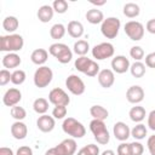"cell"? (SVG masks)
<instances>
[{"instance_id":"obj_9","label":"cell","mask_w":155,"mask_h":155,"mask_svg":"<svg viewBox=\"0 0 155 155\" xmlns=\"http://www.w3.org/2000/svg\"><path fill=\"white\" fill-rule=\"evenodd\" d=\"M65 86L68 91L74 96H81L86 90V86L82 79L75 74H71L65 79Z\"/></svg>"},{"instance_id":"obj_1","label":"cell","mask_w":155,"mask_h":155,"mask_svg":"<svg viewBox=\"0 0 155 155\" xmlns=\"http://www.w3.org/2000/svg\"><path fill=\"white\" fill-rule=\"evenodd\" d=\"M23 45L24 40L19 34H8L0 36V51L2 52L16 53L17 51H21L23 48Z\"/></svg>"},{"instance_id":"obj_10","label":"cell","mask_w":155,"mask_h":155,"mask_svg":"<svg viewBox=\"0 0 155 155\" xmlns=\"http://www.w3.org/2000/svg\"><path fill=\"white\" fill-rule=\"evenodd\" d=\"M48 102L52 103L54 107L56 105H64V107H67L70 103V98H69L68 93L64 90H62L59 87H56V88L50 91V93H48Z\"/></svg>"},{"instance_id":"obj_24","label":"cell","mask_w":155,"mask_h":155,"mask_svg":"<svg viewBox=\"0 0 155 155\" xmlns=\"http://www.w3.org/2000/svg\"><path fill=\"white\" fill-rule=\"evenodd\" d=\"M145 115H147L145 109H144L143 107H140V105L132 107V108L130 109V113H128L130 119H131L133 122H138V124H140V122L145 119Z\"/></svg>"},{"instance_id":"obj_44","label":"cell","mask_w":155,"mask_h":155,"mask_svg":"<svg viewBox=\"0 0 155 155\" xmlns=\"http://www.w3.org/2000/svg\"><path fill=\"white\" fill-rule=\"evenodd\" d=\"M145 65L149 68H155V52H150L145 56Z\"/></svg>"},{"instance_id":"obj_16","label":"cell","mask_w":155,"mask_h":155,"mask_svg":"<svg viewBox=\"0 0 155 155\" xmlns=\"http://www.w3.org/2000/svg\"><path fill=\"white\" fill-rule=\"evenodd\" d=\"M97 78H98L99 85L103 88H109L115 82V74H114V71L111 69H102L98 73Z\"/></svg>"},{"instance_id":"obj_37","label":"cell","mask_w":155,"mask_h":155,"mask_svg":"<svg viewBox=\"0 0 155 155\" xmlns=\"http://www.w3.org/2000/svg\"><path fill=\"white\" fill-rule=\"evenodd\" d=\"M130 56L134 59V62H140L144 58V50L140 46H132L130 50Z\"/></svg>"},{"instance_id":"obj_31","label":"cell","mask_w":155,"mask_h":155,"mask_svg":"<svg viewBox=\"0 0 155 155\" xmlns=\"http://www.w3.org/2000/svg\"><path fill=\"white\" fill-rule=\"evenodd\" d=\"M88 50H90V44L86 40H78L74 44V46H73L74 53H76L79 57L86 56V53L88 52Z\"/></svg>"},{"instance_id":"obj_29","label":"cell","mask_w":155,"mask_h":155,"mask_svg":"<svg viewBox=\"0 0 155 155\" xmlns=\"http://www.w3.org/2000/svg\"><path fill=\"white\" fill-rule=\"evenodd\" d=\"M91 62H92V59H90L88 57H86V56H81V57H78V58L75 59L74 65H75V69H76L78 71L85 74V73L87 71V69H88Z\"/></svg>"},{"instance_id":"obj_3","label":"cell","mask_w":155,"mask_h":155,"mask_svg":"<svg viewBox=\"0 0 155 155\" xmlns=\"http://www.w3.org/2000/svg\"><path fill=\"white\" fill-rule=\"evenodd\" d=\"M48 53L53 56L59 63L67 64L73 58V51L68 47V45L62 42H54L48 47Z\"/></svg>"},{"instance_id":"obj_51","label":"cell","mask_w":155,"mask_h":155,"mask_svg":"<svg viewBox=\"0 0 155 155\" xmlns=\"http://www.w3.org/2000/svg\"><path fill=\"white\" fill-rule=\"evenodd\" d=\"M92 5H96V6H102V5H105V0L103 1H91Z\"/></svg>"},{"instance_id":"obj_49","label":"cell","mask_w":155,"mask_h":155,"mask_svg":"<svg viewBox=\"0 0 155 155\" xmlns=\"http://www.w3.org/2000/svg\"><path fill=\"white\" fill-rule=\"evenodd\" d=\"M0 155H16V154H13V150L11 148L1 147L0 148Z\"/></svg>"},{"instance_id":"obj_19","label":"cell","mask_w":155,"mask_h":155,"mask_svg":"<svg viewBox=\"0 0 155 155\" xmlns=\"http://www.w3.org/2000/svg\"><path fill=\"white\" fill-rule=\"evenodd\" d=\"M1 63L5 67V69H13L19 67V64L22 63V59L17 53H7L2 57Z\"/></svg>"},{"instance_id":"obj_33","label":"cell","mask_w":155,"mask_h":155,"mask_svg":"<svg viewBox=\"0 0 155 155\" xmlns=\"http://www.w3.org/2000/svg\"><path fill=\"white\" fill-rule=\"evenodd\" d=\"M147 132H148V130H147L145 125H143V124H137V125L131 130V136H132L136 140H142V139L145 138Z\"/></svg>"},{"instance_id":"obj_5","label":"cell","mask_w":155,"mask_h":155,"mask_svg":"<svg viewBox=\"0 0 155 155\" xmlns=\"http://www.w3.org/2000/svg\"><path fill=\"white\" fill-rule=\"evenodd\" d=\"M121 27V22L117 17H108L101 24V31L107 39H115L119 34Z\"/></svg>"},{"instance_id":"obj_35","label":"cell","mask_w":155,"mask_h":155,"mask_svg":"<svg viewBox=\"0 0 155 155\" xmlns=\"http://www.w3.org/2000/svg\"><path fill=\"white\" fill-rule=\"evenodd\" d=\"M10 113H11V116H12L16 121H22V120H24L25 116H27L25 109H24L23 107H19V105L12 107L11 110H10Z\"/></svg>"},{"instance_id":"obj_38","label":"cell","mask_w":155,"mask_h":155,"mask_svg":"<svg viewBox=\"0 0 155 155\" xmlns=\"http://www.w3.org/2000/svg\"><path fill=\"white\" fill-rule=\"evenodd\" d=\"M52 7H53L54 12L62 15V13H65L67 12L69 5H68V2L65 0H54L53 4H52Z\"/></svg>"},{"instance_id":"obj_52","label":"cell","mask_w":155,"mask_h":155,"mask_svg":"<svg viewBox=\"0 0 155 155\" xmlns=\"http://www.w3.org/2000/svg\"><path fill=\"white\" fill-rule=\"evenodd\" d=\"M101 155H115V153H114V150H110V149H108V150H104Z\"/></svg>"},{"instance_id":"obj_39","label":"cell","mask_w":155,"mask_h":155,"mask_svg":"<svg viewBox=\"0 0 155 155\" xmlns=\"http://www.w3.org/2000/svg\"><path fill=\"white\" fill-rule=\"evenodd\" d=\"M52 116L54 119H58V120L64 119L67 116V107H64V105H56L53 108V110H52Z\"/></svg>"},{"instance_id":"obj_27","label":"cell","mask_w":155,"mask_h":155,"mask_svg":"<svg viewBox=\"0 0 155 155\" xmlns=\"http://www.w3.org/2000/svg\"><path fill=\"white\" fill-rule=\"evenodd\" d=\"M124 15L127 17V18H136L139 16V12H140V8L137 4L134 2H127L124 5V10H122Z\"/></svg>"},{"instance_id":"obj_28","label":"cell","mask_w":155,"mask_h":155,"mask_svg":"<svg viewBox=\"0 0 155 155\" xmlns=\"http://www.w3.org/2000/svg\"><path fill=\"white\" fill-rule=\"evenodd\" d=\"M33 109L35 113L40 114V115H44L46 114V111L48 110V101L40 97V98H36L33 103Z\"/></svg>"},{"instance_id":"obj_8","label":"cell","mask_w":155,"mask_h":155,"mask_svg":"<svg viewBox=\"0 0 155 155\" xmlns=\"http://www.w3.org/2000/svg\"><path fill=\"white\" fill-rule=\"evenodd\" d=\"M114 52H115L114 45L110 42H101L92 48V56L97 61H103L105 58H110L114 56Z\"/></svg>"},{"instance_id":"obj_22","label":"cell","mask_w":155,"mask_h":155,"mask_svg":"<svg viewBox=\"0 0 155 155\" xmlns=\"http://www.w3.org/2000/svg\"><path fill=\"white\" fill-rule=\"evenodd\" d=\"M47 58H48V52H47L45 48H36V50H34V51L31 52V54H30L31 62H33L34 64L39 65V67L44 65V64L46 63Z\"/></svg>"},{"instance_id":"obj_43","label":"cell","mask_w":155,"mask_h":155,"mask_svg":"<svg viewBox=\"0 0 155 155\" xmlns=\"http://www.w3.org/2000/svg\"><path fill=\"white\" fill-rule=\"evenodd\" d=\"M11 74L8 69H1L0 70V85L5 86L11 81Z\"/></svg>"},{"instance_id":"obj_48","label":"cell","mask_w":155,"mask_h":155,"mask_svg":"<svg viewBox=\"0 0 155 155\" xmlns=\"http://www.w3.org/2000/svg\"><path fill=\"white\" fill-rule=\"evenodd\" d=\"M145 29L147 31H149L150 34H155V18H151L145 24Z\"/></svg>"},{"instance_id":"obj_36","label":"cell","mask_w":155,"mask_h":155,"mask_svg":"<svg viewBox=\"0 0 155 155\" xmlns=\"http://www.w3.org/2000/svg\"><path fill=\"white\" fill-rule=\"evenodd\" d=\"M76 155H99V148L96 144H87L82 147Z\"/></svg>"},{"instance_id":"obj_13","label":"cell","mask_w":155,"mask_h":155,"mask_svg":"<svg viewBox=\"0 0 155 155\" xmlns=\"http://www.w3.org/2000/svg\"><path fill=\"white\" fill-rule=\"evenodd\" d=\"M130 61L128 58H126L125 56L122 54H119V56H115L113 59H111V70L116 74H124L126 73L127 70H130Z\"/></svg>"},{"instance_id":"obj_40","label":"cell","mask_w":155,"mask_h":155,"mask_svg":"<svg viewBox=\"0 0 155 155\" xmlns=\"http://www.w3.org/2000/svg\"><path fill=\"white\" fill-rule=\"evenodd\" d=\"M130 145H131V154L132 155H143V153H144V147H143V144L140 143V142H132V143H130Z\"/></svg>"},{"instance_id":"obj_11","label":"cell","mask_w":155,"mask_h":155,"mask_svg":"<svg viewBox=\"0 0 155 155\" xmlns=\"http://www.w3.org/2000/svg\"><path fill=\"white\" fill-rule=\"evenodd\" d=\"M76 142L74 138H67L54 147L58 155H74L76 151Z\"/></svg>"},{"instance_id":"obj_50","label":"cell","mask_w":155,"mask_h":155,"mask_svg":"<svg viewBox=\"0 0 155 155\" xmlns=\"http://www.w3.org/2000/svg\"><path fill=\"white\" fill-rule=\"evenodd\" d=\"M45 155H58V154H57V151H56V149L53 147V148H50L48 150H46Z\"/></svg>"},{"instance_id":"obj_45","label":"cell","mask_w":155,"mask_h":155,"mask_svg":"<svg viewBox=\"0 0 155 155\" xmlns=\"http://www.w3.org/2000/svg\"><path fill=\"white\" fill-rule=\"evenodd\" d=\"M147 147H148V150H149L150 155H155V134H153L148 138Z\"/></svg>"},{"instance_id":"obj_42","label":"cell","mask_w":155,"mask_h":155,"mask_svg":"<svg viewBox=\"0 0 155 155\" xmlns=\"http://www.w3.org/2000/svg\"><path fill=\"white\" fill-rule=\"evenodd\" d=\"M99 71H101V70H99V64H98L97 62L92 61V62H91V64H90V67H88V69H87V71L85 73V75L93 78V76L98 75V73H99Z\"/></svg>"},{"instance_id":"obj_2","label":"cell","mask_w":155,"mask_h":155,"mask_svg":"<svg viewBox=\"0 0 155 155\" xmlns=\"http://www.w3.org/2000/svg\"><path fill=\"white\" fill-rule=\"evenodd\" d=\"M90 131L92 132V134H93V137L98 144L105 145L109 143L110 134H109V131H108L104 121L93 119L90 122Z\"/></svg>"},{"instance_id":"obj_30","label":"cell","mask_w":155,"mask_h":155,"mask_svg":"<svg viewBox=\"0 0 155 155\" xmlns=\"http://www.w3.org/2000/svg\"><path fill=\"white\" fill-rule=\"evenodd\" d=\"M65 31H67V28L62 24V23H56L51 27L50 29V35L52 39L54 40H59L62 39L64 35H65Z\"/></svg>"},{"instance_id":"obj_34","label":"cell","mask_w":155,"mask_h":155,"mask_svg":"<svg viewBox=\"0 0 155 155\" xmlns=\"http://www.w3.org/2000/svg\"><path fill=\"white\" fill-rule=\"evenodd\" d=\"M25 71L22 69H16L15 71H12L11 74V82L13 85H22L25 81Z\"/></svg>"},{"instance_id":"obj_17","label":"cell","mask_w":155,"mask_h":155,"mask_svg":"<svg viewBox=\"0 0 155 155\" xmlns=\"http://www.w3.org/2000/svg\"><path fill=\"white\" fill-rule=\"evenodd\" d=\"M36 126L38 128L44 132V133H47V132H51L54 126H56V121H54V117L53 116H50L47 114H44L41 116L38 117L36 120Z\"/></svg>"},{"instance_id":"obj_41","label":"cell","mask_w":155,"mask_h":155,"mask_svg":"<svg viewBox=\"0 0 155 155\" xmlns=\"http://www.w3.org/2000/svg\"><path fill=\"white\" fill-rule=\"evenodd\" d=\"M116 154L117 155H132L131 154V145H130V143L121 142V144L117 145Z\"/></svg>"},{"instance_id":"obj_20","label":"cell","mask_w":155,"mask_h":155,"mask_svg":"<svg viewBox=\"0 0 155 155\" xmlns=\"http://www.w3.org/2000/svg\"><path fill=\"white\" fill-rule=\"evenodd\" d=\"M53 13H54V10H53L52 6H50V5H42V6L39 7L36 16H38V18H39L40 22L48 23L53 18Z\"/></svg>"},{"instance_id":"obj_15","label":"cell","mask_w":155,"mask_h":155,"mask_svg":"<svg viewBox=\"0 0 155 155\" xmlns=\"http://www.w3.org/2000/svg\"><path fill=\"white\" fill-rule=\"evenodd\" d=\"M113 133H114V137L120 140V142H126L128 139V137L131 136V130L130 127L122 122V121H117L114 124V127H113Z\"/></svg>"},{"instance_id":"obj_12","label":"cell","mask_w":155,"mask_h":155,"mask_svg":"<svg viewBox=\"0 0 155 155\" xmlns=\"http://www.w3.org/2000/svg\"><path fill=\"white\" fill-rule=\"evenodd\" d=\"M21 99H22V92L16 87L8 88L2 96V103L6 107H11V108L17 105L21 102Z\"/></svg>"},{"instance_id":"obj_25","label":"cell","mask_w":155,"mask_h":155,"mask_svg":"<svg viewBox=\"0 0 155 155\" xmlns=\"http://www.w3.org/2000/svg\"><path fill=\"white\" fill-rule=\"evenodd\" d=\"M90 114H91V116H92L93 119H96V120H102V121L107 120L108 116H109V111H108L104 107L98 105V104L92 105V107L90 108Z\"/></svg>"},{"instance_id":"obj_7","label":"cell","mask_w":155,"mask_h":155,"mask_svg":"<svg viewBox=\"0 0 155 155\" xmlns=\"http://www.w3.org/2000/svg\"><path fill=\"white\" fill-rule=\"evenodd\" d=\"M124 30L132 41H139L144 36V25L138 21H128L125 24Z\"/></svg>"},{"instance_id":"obj_18","label":"cell","mask_w":155,"mask_h":155,"mask_svg":"<svg viewBox=\"0 0 155 155\" xmlns=\"http://www.w3.org/2000/svg\"><path fill=\"white\" fill-rule=\"evenodd\" d=\"M11 134L15 139H18V140H22L27 137L28 134V127L24 122L22 121H16L11 125Z\"/></svg>"},{"instance_id":"obj_21","label":"cell","mask_w":155,"mask_h":155,"mask_svg":"<svg viewBox=\"0 0 155 155\" xmlns=\"http://www.w3.org/2000/svg\"><path fill=\"white\" fill-rule=\"evenodd\" d=\"M67 31L68 34L74 38V39H79L84 35V25L81 22L79 21H70L68 23V27H67Z\"/></svg>"},{"instance_id":"obj_46","label":"cell","mask_w":155,"mask_h":155,"mask_svg":"<svg viewBox=\"0 0 155 155\" xmlns=\"http://www.w3.org/2000/svg\"><path fill=\"white\" fill-rule=\"evenodd\" d=\"M148 126L151 131H155V110H151L148 115Z\"/></svg>"},{"instance_id":"obj_6","label":"cell","mask_w":155,"mask_h":155,"mask_svg":"<svg viewBox=\"0 0 155 155\" xmlns=\"http://www.w3.org/2000/svg\"><path fill=\"white\" fill-rule=\"evenodd\" d=\"M53 79V71L50 67L47 65H41L39 67L35 73H34V85L39 88H44V87H47L51 81Z\"/></svg>"},{"instance_id":"obj_4","label":"cell","mask_w":155,"mask_h":155,"mask_svg":"<svg viewBox=\"0 0 155 155\" xmlns=\"http://www.w3.org/2000/svg\"><path fill=\"white\" fill-rule=\"evenodd\" d=\"M62 130L64 133H67L68 136H70L73 138H82L86 134L85 126L74 117L64 119V121L62 124Z\"/></svg>"},{"instance_id":"obj_47","label":"cell","mask_w":155,"mask_h":155,"mask_svg":"<svg viewBox=\"0 0 155 155\" xmlns=\"http://www.w3.org/2000/svg\"><path fill=\"white\" fill-rule=\"evenodd\" d=\"M16 155H33V150H31V148H29L27 145H23V147H19L17 149Z\"/></svg>"},{"instance_id":"obj_26","label":"cell","mask_w":155,"mask_h":155,"mask_svg":"<svg viewBox=\"0 0 155 155\" xmlns=\"http://www.w3.org/2000/svg\"><path fill=\"white\" fill-rule=\"evenodd\" d=\"M18 25H19V22L17 19V17H15V16H7L2 21V28H4V30H6L10 34H13L17 30Z\"/></svg>"},{"instance_id":"obj_32","label":"cell","mask_w":155,"mask_h":155,"mask_svg":"<svg viewBox=\"0 0 155 155\" xmlns=\"http://www.w3.org/2000/svg\"><path fill=\"white\" fill-rule=\"evenodd\" d=\"M130 71H131L132 76L136 78V79L143 78L144 74H145V64L142 63V62H134L133 64H131Z\"/></svg>"},{"instance_id":"obj_23","label":"cell","mask_w":155,"mask_h":155,"mask_svg":"<svg viewBox=\"0 0 155 155\" xmlns=\"http://www.w3.org/2000/svg\"><path fill=\"white\" fill-rule=\"evenodd\" d=\"M86 19L91 24H102V22L104 21V15L98 8H91L86 12Z\"/></svg>"},{"instance_id":"obj_14","label":"cell","mask_w":155,"mask_h":155,"mask_svg":"<svg viewBox=\"0 0 155 155\" xmlns=\"http://www.w3.org/2000/svg\"><path fill=\"white\" fill-rule=\"evenodd\" d=\"M126 99L132 104H138L144 99V90L139 85H133L126 91Z\"/></svg>"}]
</instances>
